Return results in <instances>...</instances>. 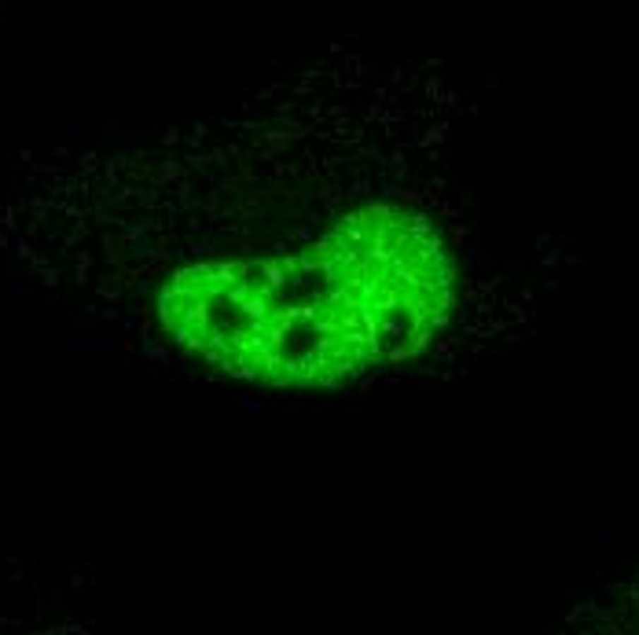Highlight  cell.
Segmentation results:
<instances>
[{
	"instance_id": "cell-2",
	"label": "cell",
	"mask_w": 639,
	"mask_h": 635,
	"mask_svg": "<svg viewBox=\"0 0 639 635\" xmlns=\"http://www.w3.org/2000/svg\"><path fill=\"white\" fill-rule=\"evenodd\" d=\"M551 635H639V558L580 599Z\"/></svg>"
},
{
	"instance_id": "cell-1",
	"label": "cell",
	"mask_w": 639,
	"mask_h": 635,
	"mask_svg": "<svg viewBox=\"0 0 639 635\" xmlns=\"http://www.w3.org/2000/svg\"><path fill=\"white\" fill-rule=\"evenodd\" d=\"M460 268L441 228L375 202L294 250L203 261L158 290L166 334L265 386H335L400 364L445 331Z\"/></svg>"
}]
</instances>
